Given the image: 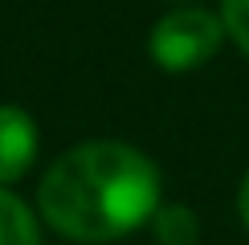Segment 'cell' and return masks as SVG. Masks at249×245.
I'll return each mask as SVG.
<instances>
[{
    "label": "cell",
    "instance_id": "6da1fadb",
    "mask_svg": "<svg viewBox=\"0 0 249 245\" xmlns=\"http://www.w3.org/2000/svg\"><path fill=\"white\" fill-rule=\"evenodd\" d=\"M37 209L61 237L107 245L155 217L160 172L127 143L90 139L49 163L37 184Z\"/></svg>",
    "mask_w": 249,
    "mask_h": 245
},
{
    "label": "cell",
    "instance_id": "7a4b0ae2",
    "mask_svg": "<svg viewBox=\"0 0 249 245\" xmlns=\"http://www.w3.org/2000/svg\"><path fill=\"white\" fill-rule=\"evenodd\" d=\"M225 41V25L221 17L204 13V8H176L151 29V57L155 66L172 70H196L204 66Z\"/></svg>",
    "mask_w": 249,
    "mask_h": 245
},
{
    "label": "cell",
    "instance_id": "3957f363",
    "mask_svg": "<svg viewBox=\"0 0 249 245\" xmlns=\"http://www.w3.org/2000/svg\"><path fill=\"white\" fill-rule=\"evenodd\" d=\"M37 159V127L20 106H0V184L20 180Z\"/></svg>",
    "mask_w": 249,
    "mask_h": 245
},
{
    "label": "cell",
    "instance_id": "277c9868",
    "mask_svg": "<svg viewBox=\"0 0 249 245\" xmlns=\"http://www.w3.org/2000/svg\"><path fill=\"white\" fill-rule=\"evenodd\" d=\"M0 245H41L33 209L4 188H0Z\"/></svg>",
    "mask_w": 249,
    "mask_h": 245
},
{
    "label": "cell",
    "instance_id": "5b68a950",
    "mask_svg": "<svg viewBox=\"0 0 249 245\" xmlns=\"http://www.w3.org/2000/svg\"><path fill=\"white\" fill-rule=\"evenodd\" d=\"M151 233L160 245H192L196 241V217L188 204H163L151 217Z\"/></svg>",
    "mask_w": 249,
    "mask_h": 245
},
{
    "label": "cell",
    "instance_id": "8992f818",
    "mask_svg": "<svg viewBox=\"0 0 249 245\" xmlns=\"http://www.w3.org/2000/svg\"><path fill=\"white\" fill-rule=\"evenodd\" d=\"M221 25L233 45L249 57V0H221Z\"/></svg>",
    "mask_w": 249,
    "mask_h": 245
},
{
    "label": "cell",
    "instance_id": "52a82bcc",
    "mask_svg": "<svg viewBox=\"0 0 249 245\" xmlns=\"http://www.w3.org/2000/svg\"><path fill=\"white\" fill-rule=\"evenodd\" d=\"M237 204H241V221H245V229H249V176L241 184V196H237Z\"/></svg>",
    "mask_w": 249,
    "mask_h": 245
}]
</instances>
